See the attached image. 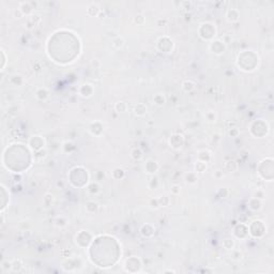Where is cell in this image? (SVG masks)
I'll return each mask as SVG.
<instances>
[{
    "mask_svg": "<svg viewBox=\"0 0 274 274\" xmlns=\"http://www.w3.org/2000/svg\"><path fill=\"white\" fill-rule=\"evenodd\" d=\"M225 43L222 42L220 40H215L212 41V43L210 44V49H211L212 53L216 54V55H220L225 51Z\"/></svg>",
    "mask_w": 274,
    "mask_h": 274,
    "instance_id": "cell-1",
    "label": "cell"
},
{
    "mask_svg": "<svg viewBox=\"0 0 274 274\" xmlns=\"http://www.w3.org/2000/svg\"><path fill=\"white\" fill-rule=\"evenodd\" d=\"M44 139L41 136H33L29 141V145L31 146L32 149H34V151H39V150L42 149L44 147Z\"/></svg>",
    "mask_w": 274,
    "mask_h": 274,
    "instance_id": "cell-2",
    "label": "cell"
},
{
    "mask_svg": "<svg viewBox=\"0 0 274 274\" xmlns=\"http://www.w3.org/2000/svg\"><path fill=\"white\" fill-rule=\"evenodd\" d=\"M169 143H170V146L175 149H179V148L182 147L184 143V138L182 135L180 134H173L172 136L169 139Z\"/></svg>",
    "mask_w": 274,
    "mask_h": 274,
    "instance_id": "cell-3",
    "label": "cell"
},
{
    "mask_svg": "<svg viewBox=\"0 0 274 274\" xmlns=\"http://www.w3.org/2000/svg\"><path fill=\"white\" fill-rule=\"evenodd\" d=\"M79 93L83 98H90L92 95V93H93V87L90 83H83L79 88Z\"/></svg>",
    "mask_w": 274,
    "mask_h": 274,
    "instance_id": "cell-4",
    "label": "cell"
},
{
    "mask_svg": "<svg viewBox=\"0 0 274 274\" xmlns=\"http://www.w3.org/2000/svg\"><path fill=\"white\" fill-rule=\"evenodd\" d=\"M145 169L148 173H154L157 171L158 169V164L153 160H149L145 165Z\"/></svg>",
    "mask_w": 274,
    "mask_h": 274,
    "instance_id": "cell-5",
    "label": "cell"
},
{
    "mask_svg": "<svg viewBox=\"0 0 274 274\" xmlns=\"http://www.w3.org/2000/svg\"><path fill=\"white\" fill-rule=\"evenodd\" d=\"M226 17H227V19H228L229 21L235 23V21H237L238 19H239L240 13H239V11H238L237 9H230V10L227 11Z\"/></svg>",
    "mask_w": 274,
    "mask_h": 274,
    "instance_id": "cell-6",
    "label": "cell"
},
{
    "mask_svg": "<svg viewBox=\"0 0 274 274\" xmlns=\"http://www.w3.org/2000/svg\"><path fill=\"white\" fill-rule=\"evenodd\" d=\"M35 96L40 101H46L49 98V92L46 88H39L35 92Z\"/></svg>",
    "mask_w": 274,
    "mask_h": 274,
    "instance_id": "cell-7",
    "label": "cell"
},
{
    "mask_svg": "<svg viewBox=\"0 0 274 274\" xmlns=\"http://www.w3.org/2000/svg\"><path fill=\"white\" fill-rule=\"evenodd\" d=\"M40 21H41L40 16H38V15H31V16H29L27 18V21H26L25 25L27 26V28L31 29L34 25H36V24L40 23Z\"/></svg>",
    "mask_w": 274,
    "mask_h": 274,
    "instance_id": "cell-8",
    "label": "cell"
},
{
    "mask_svg": "<svg viewBox=\"0 0 274 274\" xmlns=\"http://www.w3.org/2000/svg\"><path fill=\"white\" fill-rule=\"evenodd\" d=\"M19 9L21 10V12L24 13V15H29L33 10V6H31V2H21Z\"/></svg>",
    "mask_w": 274,
    "mask_h": 274,
    "instance_id": "cell-9",
    "label": "cell"
},
{
    "mask_svg": "<svg viewBox=\"0 0 274 274\" xmlns=\"http://www.w3.org/2000/svg\"><path fill=\"white\" fill-rule=\"evenodd\" d=\"M134 113H135V115L136 116L141 117V116H143V115L147 113V106H146L145 104H143V103L137 104L136 106H135V108H134Z\"/></svg>",
    "mask_w": 274,
    "mask_h": 274,
    "instance_id": "cell-10",
    "label": "cell"
},
{
    "mask_svg": "<svg viewBox=\"0 0 274 274\" xmlns=\"http://www.w3.org/2000/svg\"><path fill=\"white\" fill-rule=\"evenodd\" d=\"M100 6H98L96 3H91L87 9V12L89 15L91 16H98V14L100 13Z\"/></svg>",
    "mask_w": 274,
    "mask_h": 274,
    "instance_id": "cell-11",
    "label": "cell"
},
{
    "mask_svg": "<svg viewBox=\"0 0 274 274\" xmlns=\"http://www.w3.org/2000/svg\"><path fill=\"white\" fill-rule=\"evenodd\" d=\"M250 208L254 211H257V210H260L261 209V200L256 197L252 198L250 200Z\"/></svg>",
    "mask_w": 274,
    "mask_h": 274,
    "instance_id": "cell-12",
    "label": "cell"
},
{
    "mask_svg": "<svg viewBox=\"0 0 274 274\" xmlns=\"http://www.w3.org/2000/svg\"><path fill=\"white\" fill-rule=\"evenodd\" d=\"M98 205L96 202H94V201H88L86 203V210L89 213H94V212L98 211Z\"/></svg>",
    "mask_w": 274,
    "mask_h": 274,
    "instance_id": "cell-13",
    "label": "cell"
},
{
    "mask_svg": "<svg viewBox=\"0 0 274 274\" xmlns=\"http://www.w3.org/2000/svg\"><path fill=\"white\" fill-rule=\"evenodd\" d=\"M207 169V163L201 162V161H197L195 164V172H205Z\"/></svg>",
    "mask_w": 274,
    "mask_h": 274,
    "instance_id": "cell-14",
    "label": "cell"
},
{
    "mask_svg": "<svg viewBox=\"0 0 274 274\" xmlns=\"http://www.w3.org/2000/svg\"><path fill=\"white\" fill-rule=\"evenodd\" d=\"M182 88H183L184 91L191 92L192 90L195 89V83L191 80H184L183 83H182Z\"/></svg>",
    "mask_w": 274,
    "mask_h": 274,
    "instance_id": "cell-15",
    "label": "cell"
},
{
    "mask_svg": "<svg viewBox=\"0 0 274 274\" xmlns=\"http://www.w3.org/2000/svg\"><path fill=\"white\" fill-rule=\"evenodd\" d=\"M131 156H132V158H134L135 161H139V160H141V157H143V152H141V150L138 149V148H134V149L131 151Z\"/></svg>",
    "mask_w": 274,
    "mask_h": 274,
    "instance_id": "cell-16",
    "label": "cell"
},
{
    "mask_svg": "<svg viewBox=\"0 0 274 274\" xmlns=\"http://www.w3.org/2000/svg\"><path fill=\"white\" fill-rule=\"evenodd\" d=\"M185 181H186V183H188V184L196 183V181H197L196 172H188V173H186V175H185Z\"/></svg>",
    "mask_w": 274,
    "mask_h": 274,
    "instance_id": "cell-17",
    "label": "cell"
},
{
    "mask_svg": "<svg viewBox=\"0 0 274 274\" xmlns=\"http://www.w3.org/2000/svg\"><path fill=\"white\" fill-rule=\"evenodd\" d=\"M223 246H224L226 250H232L233 246H235V241H233L232 238H226V239L223 241Z\"/></svg>",
    "mask_w": 274,
    "mask_h": 274,
    "instance_id": "cell-18",
    "label": "cell"
},
{
    "mask_svg": "<svg viewBox=\"0 0 274 274\" xmlns=\"http://www.w3.org/2000/svg\"><path fill=\"white\" fill-rule=\"evenodd\" d=\"M153 102L155 103L157 106H162V105H164V103H165V96L161 93L156 94V95L153 98Z\"/></svg>",
    "mask_w": 274,
    "mask_h": 274,
    "instance_id": "cell-19",
    "label": "cell"
},
{
    "mask_svg": "<svg viewBox=\"0 0 274 274\" xmlns=\"http://www.w3.org/2000/svg\"><path fill=\"white\" fill-rule=\"evenodd\" d=\"M68 223V220H66L65 217H63V216H60V217H57L55 220V225L58 227H64L66 226Z\"/></svg>",
    "mask_w": 274,
    "mask_h": 274,
    "instance_id": "cell-20",
    "label": "cell"
},
{
    "mask_svg": "<svg viewBox=\"0 0 274 274\" xmlns=\"http://www.w3.org/2000/svg\"><path fill=\"white\" fill-rule=\"evenodd\" d=\"M100 191H101V188L98 183H91L89 185V192L91 193V194H98Z\"/></svg>",
    "mask_w": 274,
    "mask_h": 274,
    "instance_id": "cell-21",
    "label": "cell"
},
{
    "mask_svg": "<svg viewBox=\"0 0 274 274\" xmlns=\"http://www.w3.org/2000/svg\"><path fill=\"white\" fill-rule=\"evenodd\" d=\"M115 109L118 113H124L126 110V104L124 102H118L115 106Z\"/></svg>",
    "mask_w": 274,
    "mask_h": 274,
    "instance_id": "cell-22",
    "label": "cell"
},
{
    "mask_svg": "<svg viewBox=\"0 0 274 274\" xmlns=\"http://www.w3.org/2000/svg\"><path fill=\"white\" fill-rule=\"evenodd\" d=\"M43 202H44V205L46 206V207H49V206L51 205V202H53V195H50V194L45 195L44 199H43Z\"/></svg>",
    "mask_w": 274,
    "mask_h": 274,
    "instance_id": "cell-23",
    "label": "cell"
},
{
    "mask_svg": "<svg viewBox=\"0 0 274 274\" xmlns=\"http://www.w3.org/2000/svg\"><path fill=\"white\" fill-rule=\"evenodd\" d=\"M23 265H21L20 260H15L14 262H12V270L13 271H19L21 269Z\"/></svg>",
    "mask_w": 274,
    "mask_h": 274,
    "instance_id": "cell-24",
    "label": "cell"
},
{
    "mask_svg": "<svg viewBox=\"0 0 274 274\" xmlns=\"http://www.w3.org/2000/svg\"><path fill=\"white\" fill-rule=\"evenodd\" d=\"M123 44H124V41L122 40L121 38H117L113 43V45L116 47V48H121V47L123 46Z\"/></svg>",
    "mask_w": 274,
    "mask_h": 274,
    "instance_id": "cell-25",
    "label": "cell"
},
{
    "mask_svg": "<svg viewBox=\"0 0 274 274\" xmlns=\"http://www.w3.org/2000/svg\"><path fill=\"white\" fill-rule=\"evenodd\" d=\"M158 202H160V206H163V207H166L169 203V198L167 196H162L161 198H158Z\"/></svg>",
    "mask_w": 274,
    "mask_h": 274,
    "instance_id": "cell-26",
    "label": "cell"
},
{
    "mask_svg": "<svg viewBox=\"0 0 274 274\" xmlns=\"http://www.w3.org/2000/svg\"><path fill=\"white\" fill-rule=\"evenodd\" d=\"M134 21L137 24V25H143L145 23V17L143 15H136L134 18Z\"/></svg>",
    "mask_w": 274,
    "mask_h": 274,
    "instance_id": "cell-27",
    "label": "cell"
},
{
    "mask_svg": "<svg viewBox=\"0 0 274 274\" xmlns=\"http://www.w3.org/2000/svg\"><path fill=\"white\" fill-rule=\"evenodd\" d=\"M150 207L152 209H157L160 207V202H158V199H151L150 200Z\"/></svg>",
    "mask_w": 274,
    "mask_h": 274,
    "instance_id": "cell-28",
    "label": "cell"
},
{
    "mask_svg": "<svg viewBox=\"0 0 274 274\" xmlns=\"http://www.w3.org/2000/svg\"><path fill=\"white\" fill-rule=\"evenodd\" d=\"M229 136H231V137H237L238 135H239V130H238L237 128H230V130H229Z\"/></svg>",
    "mask_w": 274,
    "mask_h": 274,
    "instance_id": "cell-29",
    "label": "cell"
},
{
    "mask_svg": "<svg viewBox=\"0 0 274 274\" xmlns=\"http://www.w3.org/2000/svg\"><path fill=\"white\" fill-rule=\"evenodd\" d=\"M24 16V13L21 12L20 9H16V10L14 11V17H16V18H20V17Z\"/></svg>",
    "mask_w": 274,
    "mask_h": 274,
    "instance_id": "cell-30",
    "label": "cell"
},
{
    "mask_svg": "<svg viewBox=\"0 0 274 274\" xmlns=\"http://www.w3.org/2000/svg\"><path fill=\"white\" fill-rule=\"evenodd\" d=\"M255 197L258 199H262L265 198V193L262 192V191H257L256 193H255Z\"/></svg>",
    "mask_w": 274,
    "mask_h": 274,
    "instance_id": "cell-31",
    "label": "cell"
},
{
    "mask_svg": "<svg viewBox=\"0 0 274 274\" xmlns=\"http://www.w3.org/2000/svg\"><path fill=\"white\" fill-rule=\"evenodd\" d=\"M1 56H2V65H1V70L4 68V65H6V54H4V50L1 49Z\"/></svg>",
    "mask_w": 274,
    "mask_h": 274,
    "instance_id": "cell-32",
    "label": "cell"
},
{
    "mask_svg": "<svg viewBox=\"0 0 274 274\" xmlns=\"http://www.w3.org/2000/svg\"><path fill=\"white\" fill-rule=\"evenodd\" d=\"M171 193H172V194H179L180 193V187L178 185H173L172 186V188H171Z\"/></svg>",
    "mask_w": 274,
    "mask_h": 274,
    "instance_id": "cell-33",
    "label": "cell"
},
{
    "mask_svg": "<svg viewBox=\"0 0 274 274\" xmlns=\"http://www.w3.org/2000/svg\"><path fill=\"white\" fill-rule=\"evenodd\" d=\"M214 176H215L216 178H218V177H220V170H217V171H216V172H215V175H214Z\"/></svg>",
    "mask_w": 274,
    "mask_h": 274,
    "instance_id": "cell-34",
    "label": "cell"
}]
</instances>
